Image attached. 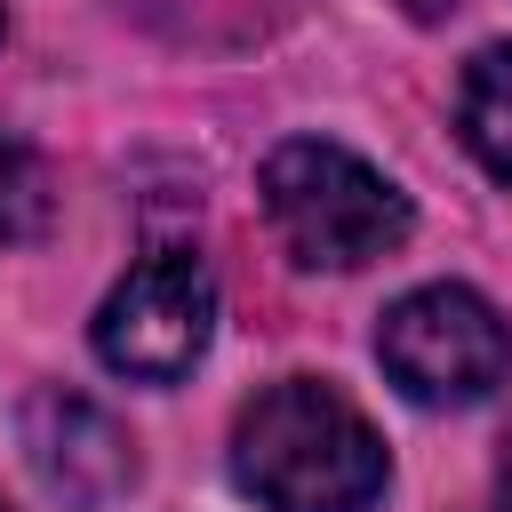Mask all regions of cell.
Segmentation results:
<instances>
[{
	"label": "cell",
	"mask_w": 512,
	"mask_h": 512,
	"mask_svg": "<svg viewBox=\"0 0 512 512\" xmlns=\"http://www.w3.org/2000/svg\"><path fill=\"white\" fill-rule=\"evenodd\" d=\"M232 480L264 512H368L384 496V440L336 384L280 376L232 424Z\"/></svg>",
	"instance_id": "1"
},
{
	"label": "cell",
	"mask_w": 512,
	"mask_h": 512,
	"mask_svg": "<svg viewBox=\"0 0 512 512\" xmlns=\"http://www.w3.org/2000/svg\"><path fill=\"white\" fill-rule=\"evenodd\" d=\"M256 192H264V216H272L280 248L304 272H360V264L392 256L416 224L408 192L384 168H368L360 152L320 144V136H288L264 160Z\"/></svg>",
	"instance_id": "2"
},
{
	"label": "cell",
	"mask_w": 512,
	"mask_h": 512,
	"mask_svg": "<svg viewBox=\"0 0 512 512\" xmlns=\"http://www.w3.org/2000/svg\"><path fill=\"white\" fill-rule=\"evenodd\" d=\"M376 360H384V376L408 400H424V408H472V400H488L512 376V328H504V312L480 288L432 280V288H408L384 312Z\"/></svg>",
	"instance_id": "3"
},
{
	"label": "cell",
	"mask_w": 512,
	"mask_h": 512,
	"mask_svg": "<svg viewBox=\"0 0 512 512\" xmlns=\"http://www.w3.org/2000/svg\"><path fill=\"white\" fill-rule=\"evenodd\" d=\"M96 360L136 384H176L216 336V272L192 248H160L128 264V280L96 304Z\"/></svg>",
	"instance_id": "4"
},
{
	"label": "cell",
	"mask_w": 512,
	"mask_h": 512,
	"mask_svg": "<svg viewBox=\"0 0 512 512\" xmlns=\"http://www.w3.org/2000/svg\"><path fill=\"white\" fill-rule=\"evenodd\" d=\"M24 456H32L40 488H56V496L80 504V512L112 504V496L136 480L128 432H120L96 400H80V392H40V400L24 408Z\"/></svg>",
	"instance_id": "5"
},
{
	"label": "cell",
	"mask_w": 512,
	"mask_h": 512,
	"mask_svg": "<svg viewBox=\"0 0 512 512\" xmlns=\"http://www.w3.org/2000/svg\"><path fill=\"white\" fill-rule=\"evenodd\" d=\"M456 128L472 144V160L512 184V48H480L472 72H464V96H456Z\"/></svg>",
	"instance_id": "6"
},
{
	"label": "cell",
	"mask_w": 512,
	"mask_h": 512,
	"mask_svg": "<svg viewBox=\"0 0 512 512\" xmlns=\"http://www.w3.org/2000/svg\"><path fill=\"white\" fill-rule=\"evenodd\" d=\"M48 216H56V192H48L40 152H32L24 136H8V128H0V248L40 240V232H48Z\"/></svg>",
	"instance_id": "7"
},
{
	"label": "cell",
	"mask_w": 512,
	"mask_h": 512,
	"mask_svg": "<svg viewBox=\"0 0 512 512\" xmlns=\"http://www.w3.org/2000/svg\"><path fill=\"white\" fill-rule=\"evenodd\" d=\"M496 512H512V432H504V456H496Z\"/></svg>",
	"instance_id": "8"
},
{
	"label": "cell",
	"mask_w": 512,
	"mask_h": 512,
	"mask_svg": "<svg viewBox=\"0 0 512 512\" xmlns=\"http://www.w3.org/2000/svg\"><path fill=\"white\" fill-rule=\"evenodd\" d=\"M0 512H8V504H0Z\"/></svg>",
	"instance_id": "9"
}]
</instances>
